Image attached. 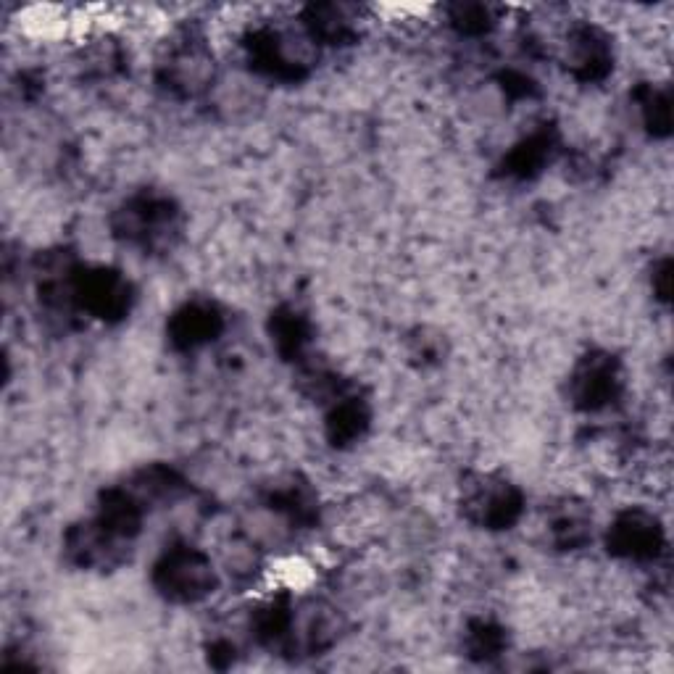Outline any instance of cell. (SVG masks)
Here are the masks:
<instances>
[{"label": "cell", "mask_w": 674, "mask_h": 674, "mask_svg": "<svg viewBox=\"0 0 674 674\" xmlns=\"http://www.w3.org/2000/svg\"><path fill=\"white\" fill-rule=\"evenodd\" d=\"M306 29H309L311 40H343V37L351 35L353 22H359L356 16V8L351 6H335V3H327V6H311L303 16Z\"/></svg>", "instance_id": "6da1fadb"}, {"label": "cell", "mask_w": 674, "mask_h": 674, "mask_svg": "<svg viewBox=\"0 0 674 674\" xmlns=\"http://www.w3.org/2000/svg\"><path fill=\"white\" fill-rule=\"evenodd\" d=\"M451 22L459 24L461 29H488L495 22V11L482 3H464V6L451 8Z\"/></svg>", "instance_id": "7a4b0ae2"}]
</instances>
